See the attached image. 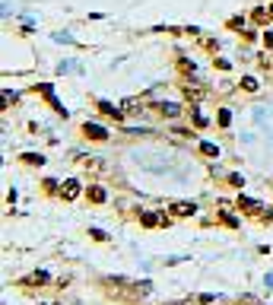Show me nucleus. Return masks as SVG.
I'll use <instances>...</instances> for the list:
<instances>
[{"instance_id":"1","label":"nucleus","mask_w":273,"mask_h":305,"mask_svg":"<svg viewBox=\"0 0 273 305\" xmlns=\"http://www.w3.org/2000/svg\"><path fill=\"white\" fill-rule=\"evenodd\" d=\"M169 210H172V216H194V213H197V204H187V201H178V204H172Z\"/></svg>"},{"instance_id":"2","label":"nucleus","mask_w":273,"mask_h":305,"mask_svg":"<svg viewBox=\"0 0 273 305\" xmlns=\"http://www.w3.org/2000/svg\"><path fill=\"white\" fill-rule=\"evenodd\" d=\"M83 134H86L89 140H105L108 134H105V127H99V124H83Z\"/></svg>"},{"instance_id":"3","label":"nucleus","mask_w":273,"mask_h":305,"mask_svg":"<svg viewBox=\"0 0 273 305\" xmlns=\"http://www.w3.org/2000/svg\"><path fill=\"white\" fill-rule=\"evenodd\" d=\"M61 194H64V201H76L80 197V181H64Z\"/></svg>"},{"instance_id":"4","label":"nucleus","mask_w":273,"mask_h":305,"mask_svg":"<svg viewBox=\"0 0 273 305\" xmlns=\"http://www.w3.org/2000/svg\"><path fill=\"white\" fill-rule=\"evenodd\" d=\"M99 111H102V115H108V118H121V115H124L121 108H114L111 102H99Z\"/></svg>"},{"instance_id":"5","label":"nucleus","mask_w":273,"mask_h":305,"mask_svg":"<svg viewBox=\"0 0 273 305\" xmlns=\"http://www.w3.org/2000/svg\"><path fill=\"white\" fill-rule=\"evenodd\" d=\"M105 197H108V194H105V187H99V184H92V187H89V201H96V204H102Z\"/></svg>"},{"instance_id":"6","label":"nucleus","mask_w":273,"mask_h":305,"mask_svg":"<svg viewBox=\"0 0 273 305\" xmlns=\"http://www.w3.org/2000/svg\"><path fill=\"white\" fill-rule=\"evenodd\" d=\"M239 207L251 210V213H257V210H260V204H257V201H251V197H239Z\"/></svg>"},{"instance_id":"7","label":"nucleus","mask_w":273,"mask_h":305,"mask_svg":"<svg viewBox=\"0 0 273 305\" xmlns=\"http://www.w3.org/2000/svg\"><path fill=\"white\" fill-rule=\"evenodd\" d=\"M22 162H29V166H42L45 156H42V152H26V156H22Z\"/></svg>"},{"instance_id":"8","label":"nucleus","mask_w":273,"mask_h":305,"mask_svg":"<svg viewBox=\"0 0 273 305\" xmlns=\"http://www.w3.org/2000/svg\"><path fill=\"white\" fill-rule=\"evenodd\" d=\"M121 108H124V111H140V108H143V102H137V99H124V102H121Z\"/></svg>"},{"instance_id":"9","label":"nucleus","mask_w":273,"mask_h":305,"mask_svg":"<svg viewBox=\"0 0 273 305\" xmlns=\"http://www.w3.org/2000/svg\"><path fill=\"white\" fill-rule=\"evenodd\" d=\"M200 152H204V156H219L216 143H200Z\"/></svg>"},{"instance_id":"10","label":"nucleus","mask_w":273,"mask_h":305,"mask_svg":"<svg viewBox=\"0 0 273 305\" xmlns=\"http://www.w3.org/2000/svg\"><path fill=\"white\" fill-rule=\"evenodd\" d=\"M156 222H162V216H156V213H143V226H156Z\"/></svg>"},{"instance_id":"11","label":"nucleus","mask_w":273,"mask_h":305,"mask_svg":"<svg viewBox=\"0 0 273 305\" xmlns=\"http://www.w3.org/2000/svg\"><path fill=\"white\" fill-rule=\"evenodd\" d=\"M159 108H162V115H169V118H175V115H178V105H159Z\"/></svg>"},{"instance_id":"12","label":"nucleus","mask_w":273,"mask_h":305,"mask_svg":"<svg viewBox=\"0 0 273 305\" xmlns=\"http://www.w3.org/2000/svg\"><path fill=\"white\" fill-rule=\"evenodd\" d=\"M242 86H245L248 92H254V89H257V80H254V77H245V80H242Z\"/></svg>"},{"instance_id":"13","label":"nucleus","mask_w":273,"mask_h":305,"mask_svg":"<svg viewBox=\"0 0 273 305\" xmlns=\"http://www.w3.org/2000/svg\"><path fill=\"white\" fill-rule=\"evenodd\" d=\"M89 236H92V239H96V242H105V239H108V236H105V232H102V229H92V232H89Z\"/></svg>"},{"instance_id":"14","label":"nucleus","mask_w":273,"mask_h":305,"mask_svg":"<svg viewBox=\"0 0 273 305\" xmlns=\"http://www.w3.org/2000/svg\"><path fill=\"white\" fill-rule=\"evenodd\" d=\"M229 121H232V115H229V111H225V108H222V111H219V124L225 127V124H229Z\"/></svg>"},{"instance_id":"15","label":"nucleus","mask_w":273,"mask_h":305,"mask_svg":"<svg viewBox=\"0 0 273 305\" xmlns=\"http://www.w3.org/2000/svg\"><path fill=\"white\" fill-rule=\"evenodd\" d=\"M267 16H270L267 10H257V13H254V19H257V22H267Z\"/></svg>"},{"instance_id":"16","label":"nucleus","mask_w":273,"mask_h":305,"mask_svg":"<svg viewBox=\"0 0 273 305\" xmlns=\"http://www.w3.org/2000/svg\"><path fill=\"white\" fill-rule=\"evenodd\" d=\"M194 124H197V127H204V124H207V118H204L200 111H194Z\"/></svg>"},{"instance_id":"17","label":"nucleus","mask_w":273,"mask_h":305,"mask_svg":"<svg viewBox=\"0 0 273 305\" xmlns=\"http://www.w3.org/2000/svg\"><path fill=\"white\" fill-rule=\"evenodd\" d=\"M264 45H267V48H273V32H264Z\"/></svg>"},{"instance_id":"18","label":"nucleus","mask_w":273,"mask_h":305,"mask_svg":"<svg viewBox=\"0 0 273 305\" xmlns=\"http://www.w3.org/2000/svg\"><path fill=\"white\" fill-rule=\"evenodd\" d=\"M169 305H191V302H169Z\"/></svg>"},{"instance_id":"19","label":"nucleus","mask_w":273,"mask_h":305,"mask_svg":"<svg viewBox=\"0 0 273 305\" xmlns=\"http://www.w3.org/2000/svg\"><path fill=\"white\" fill-rule=\"evenodd\" d=\"M270 16H273V7H270Z\"/></svg>"}]
</instances>
